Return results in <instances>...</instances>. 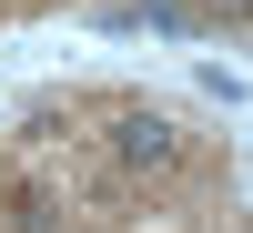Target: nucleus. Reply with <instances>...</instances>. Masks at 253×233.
Segmentation results:
<instances>
[{
	"instance_id": "f257e3e1",
	"label": "nucleus",
	"mask_w": 253,
	"mask_h": 233,
	"mask_svg": "<svg viewBox=\"0 0 253 233\" xmlns=\"http://www.w3.org/2000/svg\"><path fill=\"white\" fill-rule=\"evenodd\" d=\"M122 162H152L162 173V162H172V122L162 112H122Z\"/></svg>"
}]
</instances>
